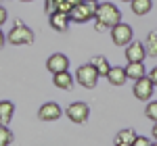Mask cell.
Segmentation results:
<instances>
[{
  "label": "cell",
  "instance_id": "obj_11",
  "mask_svg": "<svg viewBox=\"0 0 157 146\" xmlns=\"http://www.w3.org/2000/svg\"><path fill=\"white\" fill-rule=\"evenodd\" d=\"M48 23L50 27L55 29V31H67V27H69V15H65V13H52V15H48Z\"/></svg>",
  "mask_w": 157,
  "mask_h": 146
},
{
  "label": "cell",
  "instance_id": "obj_24",
  "mask_svg": "<svg viewBox=\"0 0 157 146\" xmlns=\"http://www.w3.org/2000/svg\"><path fill=\"white\" fill-rule=\"evenodd\" d=\"M6 19H9V13H6V9H4V6H0V27L6 23Z\"/></svg>",
  "mask_w": 157,
  "mask_h": 146
},
{
  "label": "cell",
  "instance_id": "obj_15",
  "mask_svg": "<svg viewBox=\"0 0 157 146\" xmlns=\"http://www.w3.org/2000/svg\"><path fill=\"white\" fill-rule=\"evenodd\" d=\"M124 69H126L128 79H132V82H136V79H140V77H145V75H147V69H145L143 63H128Z\"/></svg>",
  "mask_w": 157,
  "mask_h": 146
},
{
  "label": "cell",
  "instance_id": "obj_30",
  "mask_svg": "<svg viewBox=\"0 0 157 146\" xmlns=\"http://www.w3.org/2000/svg\"><path fill=\"white\" fill-rule=\"evenodd\" d=\"M21 2H32V0H21Z\"/></svg>",
  "mask_w": 157,
  "mask_h": 146
},
{
  "label": "cell",
  "instance_id": "obj_7",
  "mask_svg": "<svg viewBox=\"0 0 157 146\" xmlns=\"http://www.w3.org/2000/svg\"><path fill=\"white\" fill-rule=\"evenodd\" d=\"M90 115V107L86 102H71L67 107V119L73 123H86Z\"/></svg>",
  "mask_w": 157,
  "mask_h": 146
},
{
  "label": "cell",
  "instance_id": "obj_23",
  "mask_svg": "<svg viewBox=\"0 0 157 146\" xmlns=\"http://www.w3.org/2000/svg\"><path fill=\"white\" fill-rule=\"evenodd\" d=\"M130 146H151V140L145 138V136H136V140H134Z\"/></svg>",
  "mask_w": 157,
  "mask_h": 146
},
{
  "label": "cell",
  "instance_id": "obj_5",
  "mask_svg": "<svg viewBox=\"0 0 157 146\" xmlns=\"http://www.w3.org/2000/svg\"><path fill=\"white\" fill-rule=\"evenodd\" d=\"M132 38H134L132 27L128 23H117L115 27H111V40L115 46H128L132 42Z\"/></svg>",
  "mask_w": 157,
  "mask_h": 146
},
{
  "label": "cell",
  "instance_id": "obj_3",
  "mask_svg": "<svg viewBox=\"0 0 157 146\" xmlns=\"http://www.w3.org/2000/svg\"><path fill=\"white\" fill-rule=\"evenodd\" d=\"M34 31L23 23V21H15V25L11 27V31L6 34V40L13 46H23V44H32L34 42Z\"/></svg>",
  "mask_w": 157,
  "mask_h": 146
},
{
  "label": "cell",
  "instance_id": "obj_28",
  "mask_svg": "<svg viewBox=\"0 0 157 146\" xmlns=\"http://www.w3.org/2000/svg\"><path fill=\"white\" fill-rule=\"evenodd\" d=\"M151 134H153V138H155V142H157V123L153 125V132H151Z\"/></svg>",
  "mask_w": 157,
  "mask_h": 146
},
{
  "label": "cell",
  "instance_id": "obj_19",
  "mask_svg": "<svg viewBox=\"0 0 157 146\" xmlns=\"http://www.w3.org/2000/svg\"><path fill=\"white\" fill-rule=\"evenodd\" d=\"M145 50H147V57H157V31H151V34H147Z\"/></svg>",
  "mask_w": 157,
  "mask_h": 146
},
{
  "label": "cell",
  "instance_id": "obj_32",
  "mask_svg": "<svg viewBox=\"0 0 157 146\" xmlns=\"http://www.w3.org/2000/svg\"><path fill=\"white\" fill-rule=\"evenodd\" d=\"M151 146H157V142H155V144H151Z\"/></svg>",
  "mask_w": 157,
  "mask_h": 146
},
{
  "label": "cell",
  "instance_id": "obj_21",
  "mask_svg": "<svg viewBox=\"0 0 157 146\" xmlns=\"http://www.w3.org/2000/svg\"><path fill=\"white\" fill-rule=\"evenodd\" d=\"M145 115L151 119V121L157 123V100H151V102H147L145 107Z\"/></svg>",
  "mask_w": 157,
  "mask_h": 146
},
{
  "label": "cell",
  "instance_id": "obj_1",
  "mask_svg": "<svg viewBox=\"0 0 157 146\" xmlns=\"http://www.w3.org/2000/svg\"><path fill=\"white\" fill-rule=\"evenodd\" d=\"M94 21H98L105 29H107V27L111 29V27H115L117 23H121V13L115 4H111V2H101L97 6V13H94Z\"/></svg>",
  "mask_w": 157,
  "mask_h": 146
},
{
  "label": "cell",
  "instance_id": "obj_18",
  "mask_svg": "<svg viewBox=\"0 0 157 146\" xmlns=\"http://www.w3.org/2000/svg\"><path fill=\"white\" fill-rule=\"evenodd\" d=\"M136 132L130 130V127H126V130H120L117 136H115V144H132L134 140H136Z\"/></svg>",
  "mask_w": 157,
  "mask_h": 146
},
{
  "label": "cell",
  "instance_id": "obj_12",
  "mask_svg": "<svg viewBox=\"0 0 157 146\" xmlns=\"http://www.w3.org/2000/svg\"><path fill=\"white\" fill-rule=\"evenodd\" d=\"M105 77H107V82L111 86H124L128 82V75H126V69L124 67H111Z\"/></svg>",
  "mask_w": 157,
  "mask_h": 146
},
{
  "label": "cell",
  "instance_id": "obj_16",
  "mask_svg": "<svg viewBox=\"0 0 157 146\" xmlns=\"http://www.w3.org/2000/svg\"><path fill=\"white\" fill-rule=\"evenodd\" d=\"M130 9L136 17H145L147 13H151V9H153V0H132Z\"/></svg>",
  "mask_w": 157,
  "mask_h": 146
},
{
  "label": "cell",
  "instance_id": "obj_2",
  "mask_svg": "<svg viewBox=\"0 0 157 146\" xmlns=\"http://www.w3.org/2000/svg\"><path fill=\"white\" fill-rule=\"evenodd\" d=\"M97 6H98L97 0H84V2L75 4L71 9V13H69V21L71 23H80V25L92 21L94 13H97Z\"/></svg>",
  "mask_w": 157,
  "mask_h": 146
},
{
  "label": "cell",
  "instance_id": "obj_25",
  "mask_svg": "<svg viewBox=\"0 0 157 146\" xmlns=\"http://www.w3.org/2000/svg\"><path fill=\"white\" fill-rule=\"evenodd\" d=\"M147 77H149V79H151V84L157 88V67H153V69H151V73H149Z\"/></svg>",
  "mask_w": 157,
  "mask_h": 146
},
{
  "label": "cell",
  "instance_id": "obj_17",
  "mask_svg": "<svg viewBox=\"0 0 157 146\" xmlns=\"http://www.w3.org/2000/svg\"><path fill=\"white\" fill-rule=\"evenodd\" d=\"M90 65H92V67L98 71V75H101V77H105V75L109 73V69H111V65H109L107 57H103V54L92 57V59H90Z\"/></svg>",
  "mask_w": 157,
  "mask_h": 146
},
{
  "label": "cell",
  "instance_id": "obj_14",
  "mask_svg": "<svg viewBox=\"0 0 157 146\" xmlns=\"http://www.w3.org/2000/svg\"><path fill=\"white\" fill-rule=\"evenodd\" d=\"M15 115V104L11 100H0V125H9Z\"/></svg>",
  "mask_w": 157,
  "mask_h": 146
},
{
  "label": "cell",
  "instance_id": "obj_29",
  "mask_svg": "<svg viewBox=\"0 0 157 146\" xmlns=\"http://www.w3.org/2000/svg\"><path fill=\"white\" fill-rule=\"evenodd\" d=\"M115 146H130V144H115Z\"/></svg>",
  "mask_w": 157,
  "mask_h": 146
},
{
  "label": "cell",
  "instance_id": "obj_8",
  "mask_svg": "<svg viewBox=\"0 0 157 146\" xmlns=\"http://www.w3.org/2000/svg\"><path fill=\"white\" fill-rule=\"evenodd\" d=\"M46 69L52 75L61 73V71H69V59L65 54H61V52H55V54H50L48 59H46Z\"/></svg>",
  "mask_w": 157,
  "mask_h": 146
},
{
  "label": "cell",
  "instance_id": "obj_26",
  "mask_svg": "<svg viewBox=\"0 0 157 146\" xmlns=\"http://www.w3.org/2000/svg\"><path fill=\"white\" fill-rule=\"evenodd\" d=\"M4 42H6V38H4V31H2V27H0V50L4 46Z\"/></svg>",
  "mask_w": 157,
  "mask_h": 146
},
{
  "label": "cell",
  "instance_id": "obj_27",
  "mask_svg": "<svg viewBox=\"0 0 157 146\" xmlns=\"http://www.w3.org/2000/svg\"><path fill=\"white\" fill-rule=\"evenodd\" d=\"M67 2H69L71 6H75V4H80V2H84V0H67Z\"/></svg>",
  "mask_w": 157,
  "mask_h": 146
},
{
  "label": "cell",
  "instance_id": "obj_31",
  "mask_svg": "<svg viewBox=\"0 0 157 146\" xmlns=\"http://www.w3.org/2000/svg\"><path fill=\"white\" fill-rule=\"evenodd\" d=\"M124 2H132V0H124Z\"/></svg>",
  "mask_w": 157,
  "mask_h": 146
},
{
  "label": "cell",
  "instance_id": "obj_4",
  "mask_svg": "<svg viewBox=\"0 0 157 146\" xmlns=\"http://www.w3.org/2000/svg\"><path fill=\"white\" fill-rule=\"evenodd\" d=\"M98 71L90 65V63H86V65H82V67H78V71H75V82L82 86V88H86V90H92L94 86H97L98 82Z\"/></svg>",
  "mask_w": 157,
  "mask_h": 146
},
{
  "label": "cell",
  "instance_id": "obj_10",
  "mask_svg": "<svg viewBox=\"0 0 157 146\" xmlns=\"http://www.w3.org/2000/svg\"><path fill=\"white\" fill-rule=\"evenodd\" d=\"M126 59H128V63H143L147 59L145 44L134 42V40H132V42L126 46Z\"/></svg>",
  "mask_w": 157,
  "mask_h": 146
},
{
  "label": "cell",
  "instance_id": "obj_22",
  "mask_svg": "<svg viewBox=\"0 0 157 146\" xmlns=\"http://www.w3.org/2000/svg\"><path fill=\"white\" fill-rule=\"evenodd\" d=\"M57 6H59V0H44V13L46 15L57 13Z\"/></svg>",
  "mask_w": 157,
  "mask_h": 146
},
{
  "label": "cell",
  "instance_id": "obj_9",
  "mask_svg": "<svg viewBox=\"0 0 157 146\" xmlns=\"http://www.w3.org/2000/svg\"><path fill=\"white\" fill-rule=\"evenodd\" d=\"M61 115H63V109H61L57 102H46V104H42L40 111H38V119L40 121H57Z\"/></svg>",
  "mask_w": 157,
  "mask_h": 146
},
{
  "label": "cell",
  "instance_id": "obj_6",
  "mask_svg": "<svg viewBox=\"0 0 157 146\" xmlns=\"http://www.w3.org/2000/svg\"><path fill=\"white\" fill-rule=\"evenodd\" d=\"M132 92H134V98L149 102V100H151V96H153V92H155V86L151 84V79L145 75V77H140V79H136V82H134Z\"/></svg>",
  "mask_w": 157,
  "mask_h": 146
},
{
  "label": "cell",
  "instance_id": "obj_20",
  "mask_svg": "<svg viewBox=\"0 0 157 146\" xmlns=\"http://www.w3.org/2000/svg\"><path fill=\"white\" fill-rule=\"evenodd\" d=\"M13 140H15V136L9 130V125H0V146H11Z\"/></svg>",
  "mask_w": 157,
  "mask_h": 146
},
{
  "label": "cell",
  "instance_id": "obj_13",
  "mask_svg": "<svg viewBox=\"0 0 157 146\" xmlns=\"http://www.w3.org/2000/svg\"><path fill=\"white\" fill-rule=\"evenodd\" d=\"M52 84L57 86L59 90H71L73 88V77H71V73L69 71H61V73H55L52 75Z\"/></svg>",
  "mask_w": 157,
  "mask_h": 146
}]
</instances>
